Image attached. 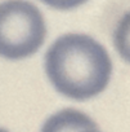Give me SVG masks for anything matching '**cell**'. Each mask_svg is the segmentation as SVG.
I'll return each mask as SVG.
<instances>
[{
    "instance_id": "obj_1",
    "label": "cell",
    "mask_w": 130,
    "mask_h": 132,
    "mask_svg": "<svg viewBox=\"0 0 130 132\" xmlns=\"http://www.w3.org/2000/svg\"><path fill=\"white\" fill-rule=\"evenodd\" d=\"M44 68L57 92L77 101L102 93L112 75V61L104 47L84 34L55 39L45 53Z\"/></svg>"
},
{
    "instance_id": "obj_2",
    "label": "cell",
    "mask_w": 130,
    "mask_h": 132,
    "mask_svg": "<svg viewBox=\"0 0 130 132\" xmlns=\"http://www.w3.org/2000/svg\"><path fill=\"white\" fill-rule=\"evenodd\" d=\"M46 25L40 9L27 0L0 3V57L21 61L44 44Z\"/></svg>"
},
{
    "instance_id": "obj_3",
    "label": "cell",
    "mask_w": 130,
    "mask_h": 132,
    "mask_svg": "<svg viewBox=\"0 0 130 132\" xmlns=\"http://www.w3.org/2000/svg\"><path fill=\"white\" fill-rule=\"evenodd\" d=\"M94 128L97 124L89 115L75 109H63L49 117L40 132H81Z\"/></svg>"
},
{
    "instance_id": "obj_4",
    "label": "cell",
    "mask_w": 130,
    "mask_h": 132,
    "mask_svg": "<svg viewBox=\"0 0 130 132\" xmlns=\"http://www.w3.org/2000/svg\"><path fill=\"white\" fill-rule=\"evenodd\" d=\"M113 45L120 57L130 63V11L117 22L113 31Z\"/></svg>"
},
{
    "instance_id": "obj_5",
    "label": "cell",
    "mask_w": 130,
    "mask_h": 132,
    "mask_svg": "<svg viewBox=\"0 0 130 132\" xmlns=\"http://www.w3.org/2000/svg\"><path fill=\"white\" fill-rule=\"evenodd\" d=\"M40 2L57 11H72L85 4L88 0H40Z\"/></svg>"
},
{
    "instance_id": "obj_6",
    "label": "cell",
    "mask_w": 130,
    "mask_h": 132,
    "mask_svg": "<svg viewBox=\"0 0 130 132\" xmlns=\"http://www.w3.org/2000/svg\"><path fill=\"white\" fill-rule=\"evenodd\" d=\"M81 132H99L98 128H94V129H86V131H81Z\"/></svg>"
},
{
    "instance_id": "obj_7",
    "label": "cell",
    "mask_w": 130,
    "mask_h": 132,
    "mask_svg": "<svg viewBox=\"0 0 130 132\" xmlns=\"http://www.w3.org/2000/svg\"><path fill=\"white\" fill-rule=\"evenodd\" d=\"M0 132H8V131H5L4 128H0Z\"/></svg>"
}]
</instances>
